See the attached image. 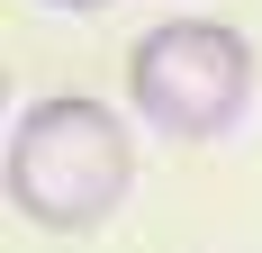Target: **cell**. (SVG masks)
Listing matches in <instances>:
<instances>
[{
	"label": "cell",
	"instance_id": "6da1fadb",
	"mask_svg": "<svg viewBox=\"0 0 262 253\" xmlns=\"http://www.w3.org/2000/svg\"><path fill=\"white\" fill-rule=\"evenodd\" d=\"M0 181H9V208L36 235H91L136 190V136H127V118L108 100L54 91V100H27L9 118Z\"/></svg>",
	"mask_w": 262,
	"mask_h": 253
},
{
	"label": "cell",
	"instance_id": "7a4b0ae2",
	"mask_svg": "<svg viewBox=\"0 0 262 253\" xmlns=\"http://www.w3.org/2000/svg\"><path fill=\"white\" fill-rule=\"evenodd\" d=\"M127 109L172 145H217L253 109V36L226 18H163L127 46Z\"/></svg>",
	"mask_w": 262,
	"mask_h": 253
},
{
	"label": "cell",
	"instance_id": "3957f363",
	"mask_svg": "<svg viewBox=\"0 0 262 253\" xmlns=\"http://www.w3.org/2000/svg\"><path fill=\"white\" fill-rule=\"evenodd\" d=\"M36 9H63V18H91V9H108V0H36Z\"/></svg>",
	"mask_w": 262,
	"mask_h": 253
}]
</instances>
